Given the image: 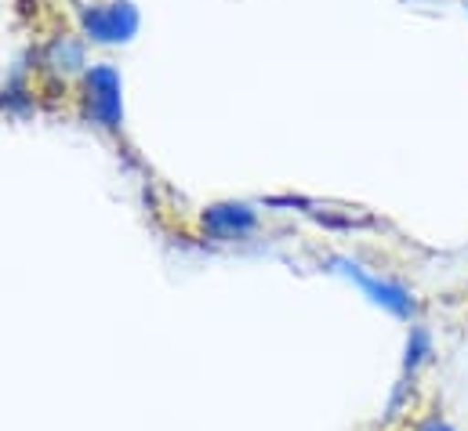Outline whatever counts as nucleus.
<instances>
[{"label":"nucleus","mask_w":468,"mask_h":431,"mask_svg":"<svg viewBox=\"0 0 468 431\" xmlns=\"http://www.w3.org/2000/svg\"><path fill=\"white\" fill-rule=\"evenodd\" d=\"M327 265H331V272H338L342 279H349L352 287H356L374 309H381L385 316H392V320H399V323H407V326L418 323L421 301H418V294H414L403 279L385 276V272L363 265V261L352 258V254H335Z\"/></svg>","instance_id":"f257e3e1"},{"label":"nucleus","mask_w":468,"mask_h":431,"mask_svg":"<svg viewBox=\"0 0 468 431\" xmlns=\"http://www.w3.org/2000/svg\"><path fill=\"white\" fill-rule=\"evenodd\" d=\"M436 359V333L429 326L410 323L407 326V337H403V355H399V377H410V381H421V373L432 366Z\"/></svg>","instance_id":"f03ea898"},{"label":"nucleus","mask_w":468,"mask_h":431,"mask_svg":"<svg viewBox=\"0 0 468 431\" xmlns=\"http://www.w3.org/2000/svg\"><path fill=\"white\" fill-rule=\"evenodd\" d=\"M421 410V381L410 377H396V384L385 395V410H381V428H407L410 417Z\"/></svg>","instance_id":"7ed1b4c3"},{"label":"nucleus","mask_w":468,"mask_h":431,"mask_svg":"<svg viewBox=\"0 0 468 431\" xmlns=\"http://www.w3.org/2000/svg\"><path fill=\"white\" fill-rule=\"evenodd\" d=\"M207 228L215 236H222V239H233V236L239 239V236H247L254 228V215L247 207H215L207 215Z\"/></svg>","instance_id":"20e7f679"},{"label":"nucleus","mask_w":468,"mask_h":431,"mask_svg":"<svg viewBox=\"0 0 468 431\" xmlns=\"http://www.w3.org/2000/svg\"><path fill=\"white\" fill-rule=\"evenodd\" d=\"M403 431H465L458 421H451L440 406H421L414 417H410V425Z\"/></svg>","instance_id":"39448f33"},{"label":"nucleus","mask_w":468,"mask_h":431,"mask_svg":"<svg viewBox=\"0 0 468 431\" xmlns=\"http://www.w3.org/2000/svg\"><path fill=\"white\" fill-rule=\"evenodd\" d=\"M465 7H468V0H465Z\"/></svg>","instance_id":"423d86ee"}]
</instances>
